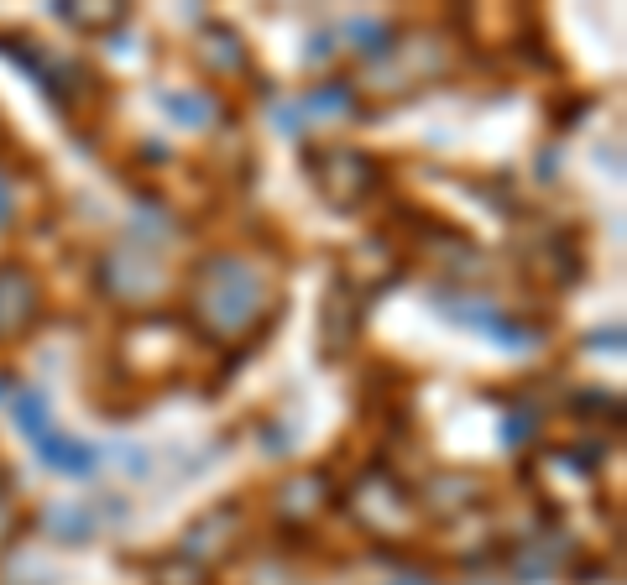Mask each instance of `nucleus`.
Masks as SVG:
<instances>
[{"label": "nucleus", "mask_w": 627, "mask_h": 585, "mask_svg": "<svg viewBox=\"0 0 627 585\" xmlns=\"http://www.w3.org/2000/svg\"><path fill=\"white\" fill-rule=\"evenodd\" d=\"M16 413H21V429H27V434H37V439H42V424H48V413H42V392H21V403H16Z\"/></svg>", "instance_id": "f03ea898"}, {"label": "nucleus", "mask_w": 627, "mask_h": 585, "mask_svg": "<svg viewBox=\"0 0 627 585\" xmlns=\"http://www.w3.org/2000/svg\"><path fill=\"white\" fill-rule=\"evenodd\" d=\"M6 209H11V189L0 183V220H6Z\"/></svg>", "instance_id": "7ed1b4c3"}, {"label": "nucleus", "mask_w": 627, "mask_h": 585, "mask_svg": "<svg viewBox=\"0 0 627 585\" xmlns=\"http://www.w3.org/2000/svg\"><path fill=\"white\" fill-rule=\"evenodd\" d=\"M42 450H48V460H58V471H68V476H89V471H95V450H84V444L42 439Z\"/></svg>", "instance_id": "f257e3e1"}]
</instances>
